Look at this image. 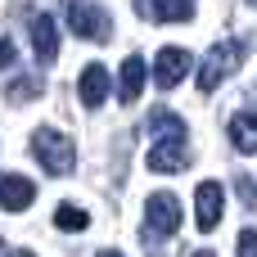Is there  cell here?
Instances as JSON below:
<instances>
[{"label": "cell", "mask_w": 257, "mask_h": 257, "mask_svg": "<svg viewBox=\"0 0 257 257\" xmlns=\"http://www.w3.org/2000/svg\"><path fill=\"white\" fill-rule=\"evenodd\" d=\"M32 154H36V163H41L50 176H68V172L77 167L72 140H68L63 131H54V126H36V131H32Z\"/></svg>", "instance_id": "6da1fadb"}, {"label": "cell", "mask_w": 257, "mask_h": 257, "mask_svg": "<svg viewBox=\"0 0 257 257\" xmlns=\"http://www.w3.org/2000/svg\"><path fill=\"white\" fill-rule=\"evenodd\" d=\"M145 239L149 244H158V239H172L176 230H181V199L172 194V190H154L149 199H145Z\"/></svg>", "instance_id": "7a4b0ae2"}, {"label": "cell", "mask_w": 257, "mask_h": 257, "mask_svg": "<svg viewBox=\"0 0 257 257\" xmlns=\"http://www.w3.org/2000/svg\"><path fill=\"white\" fill-rule=\"evenodd\" d=\"M244 54H248L244 41H221V45H212V50L203 54V63H199V90H217V86L244 63Z\"/></svg>", "instance_id": "3957f363"}, {"label": "cell", "mask_w": 257, "mask_h": 257, "mask_svg": "<svg viewBox=\"0 0 257 257\" xmlns=\"http://www.w3.org/2000/svg\"><path fill=\"white\" fill-rule=\"evenodd\" d=\"M68 27L77 32V36H86V41H108L113 36V23H108V14L99 9V5H68Z\"/></svg>", "instance_id": "277c9868"}, {"label": "cell", "mask_w": 257, "mask_h": 257, "mask_svg": "<svg viewBox=\"0 0 257 257\" xmlns=\"http://www.w3.org/2000/svg\"><path fill=\"white\" fill-rule=\"evenodd\" d=\"M185 72H190V50H181V45L158 50V59H154V81H158L163 90H176V86L185 81Z\"/></svg>", "instance_id": "5b68a950"}, {"label": "cell", "mask_w": 257, "mask_h": 257, "mask_svg": "<svg viewBox=\"0 0 257 257\" xmlns=\"http://www.w3.org/2000/svg\"><path fill=\"white\" fill-rule=\"evenodd\" d=\"M32 50H36L41 68H50L59 59V23H54V14H36L32 18Z\"/></svg>", "instance_id": "8992f818"}, {"label": "cell", "mask_w": 257, "mask_h": 257, "mask_svg": "<svg viewBox=\"0 0 257 257\" xmlns=\"http://www.w3.org/2000/svg\"><path fill=\"white\" fill-rule=\"evenodd\" d=\"M221 203H226V194H221L217 181H203L194 190V221H199V230H217L221 226Z\"/></svg>", "instance_id": "52a82bcc"}, {"label": "cell", "mask_w": 257, "mask_h": 257, "mask_svg": "<svg viewBox=\"0 0 257 257\" xmlns=\"http://www.w3.org/2000/svg\"><path fill=\"white\" fill-rule=\"evenodd\" d=\"M149 131L158 136V149H185V140H190L185 122H181L172 108H154V113H149Z\"/></svg>", "instance_id": "ba28073f"}, {"label": "cell", "mask_w": 257, "mask_h": 257, "mask_svg": "<svg viewBox=\"0 0 257 257\" xmlns=\"http://www.w3.org/2000/svg\"><path fill=\"white\" fill-rule=\"evenodd\" d=\"M77 95H81V104H86V108H99V104L108 99V68H104V63H90V68H81Z\"/></svg>", "instance_id": "9c48e42d"}, {"label": "cell", "mask_w": 257, "mask_h": 257, "mask_svg": "<svg viewBox=\"0 0 257 257\" xmlns=\"http://www.w3.org/2000/svg\"><path fill=\"white\" fill-rule=\"evenodd\" d=\"M36 203V185L27 176H0V208L5 212H23Z\"/></svg>", "instance_id": "30bf717a"}, {"label": "cell", "mask_w": 257, "mask_h": 257, "mask_svg": "<svg viewBox=\"0 0 257 257\" xmlns=\"http://www.w3.org/2000/svg\"><path fill=\"white\" fill-rule=\"evenodd\" d=\"M140 86H145V59L140 54H126L122 68H117V95H122V104H136L140 99Z\"/></svg>", "instance_id": "8fae6325"}, {"label": "cell", "mask_w": 257, "mask_h": 257, "mask_svg": "<svg viewBox=\"0 0 257 257\" xmlns=\"http://www.w3.org/2000/svg\"><path fill=\"white\" fill-rule=\"evenodd\" d=\"M230 140H235V149L239 154H257V113H235L230 117Z\"/></svg>", "instance_id": "7c38bea8"}, {"label": "cell", "mask_w": 257, "mask_h": 257, "mask_svg": "<svg viewBox=\"0 0 257 257\" xmlns=\"http://www.w3.org/2000/svg\"><path fill=\"white\" fill-rule=\"evenodd\" d=\"M140 14H149L158 23H190L194 18V5L190 0H158V5H140Z\"/></svg>", "instance_id": "4fadbf2b"}, {"label": "cell", "mask_w": 257, "mask_h": 257, "mask_svg": "<svg viewBox=\"0 0 257 257\" xmlns=\"http://www.w3.org/2000/svg\"><path fill=\"white\" fill-rule=\"evenodd\" d=\"M149 167H154V172H185V167H190V154H185V149H158V145H154V149H149Z\"/></svg>", "instance_id": "5bb4252c"}, {"label": "cell", "mask_w": 257, "mask_h": 257, "mask_svg": "<svg viewBox=\"0 0 257 257\" xmlns=\"http://www.w3.org/2000/svg\"><path fill=\"white\" fill-rule=\"evenodd\" d=\"M41 90H45V81L32 72V77H18V81H9V86H5V99H9V104H27V99H36Z\"/></svg>", "instance_id": "9a60e30c"}, {"label": "cell", "mask_w": 257, "mask_h": 257, "mask_svg": "<svg viewBox=\"0 0 257 257\" xmlns=\"http://www.w3.org/2000/svg\"><path fill=\"white\" fill-rule=\"evenodd\" d=\"M54 226H59V230H86L90 217H86L77 203H59V208H54Z\"/></svg>", "instance_id": "2e32d148"}, {"label": "cell", "mask_w": 257, "mask_h": 257, "mask_svg": "<svg viewBox=\"0 0 257 257\" xmlns=\"http://www.w3.org/2000/svg\"><path fill=\"white\" fill-rule=\"evenodd\" d=\"M235 190H239V199H244V203H248V208H253V203H257V190H253V176H235Z\"/></svg>", "instance_id": "e0dca14e"}, {"label": "cell", "mask_w": 257, "mask_h": 257, "mask_svg": "<svg viewBox=\"0 0 257 257\" xmlns=\"http://www.w3.org/2000/svg\"><path fill=\"white\" fill-rule=\"evenodd\" d=\"M239 257H257V230H244L239 235Z\"/></svg>", "instance_id": "ac0fdd59"}, {"label": "cell", "mask_w": 257, "mask_h": 257, "mask_svg": "<svg viewBox=\"0 0 257 257\" xmlns=\"http://www.w3.org/2000/svg\"><path fill=\"white\" fill-rule=\"evenodd\" d=\"M14 59H18V50H14V41H9V36H0V68H9Z\"/></svg>", "instance_id": "d6986e66"}, {"label": "cell", "mask_w": 257, "mask_h": 257, "mask_svg": "<svg viewBox=\"0 0 257 257\" xmlns=\"http://www.w3.org/2000/svg\"><path fill=\"white\" fill-rule=\"evenodd\" d=\"M5 257H36V253H23V248H18V253H5Z\"/></svg>", "instance_id": "ffe728a7"}, {"label": "cell", "mask_w": 257, "mask_h": 257, "mask_svg": "<svg viewBox=\"0 0 257 257\" xmlns=\"http://www.w3.org/2000/svg\"><path fill=\"white\" fill-rule=\"evenodd\" d=\"M99 257H122V253H113V248H104V253H99Z\"/></svg>", "instance_id": "44dd1931"}, {"label": "cell", "mask_w": 257, "mask_h": 257, "mask_svg": "<svg viewBox=\"0 0 257 257\" xmlns=\"http://www.w3.org/2000/svg\"><path fill=\"white\" fill-rule=\"evenodd\" d=\"M194 257H217V253H194Z\"/></svg>", "instance_id": "7402d4cb"}]
</instances>
